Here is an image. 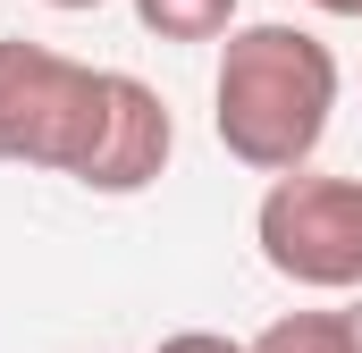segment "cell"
I'll return each mask as SVG.
<instances>
[{
    "label": "cell",
    "instance_id": "cell-1",
    "mask_svg": "<svg viewBox=\"0 0 362 353\" xmlns=\"http://www.w3.org/2000/svg\"><path fill=\"white\" fill-rule=\"evenodd\" d=\"M337 92H346V68L312 25H286V17L228 25L219 76H211V135L253 176L312 169V152L329 143Z\"/></svg>",
    "mask_w": 362,
    "mask_h": 353
},
{
    "label": "cell",
    "instance_id": "cell-2",
    "mask_svg": "<svg viewBox=\"0 0 362 353\" xmlns=\"http://www.w3.org/2000/svg\"><path fill=\"white\" fill-rule=\"evenodd\" d=\"M262 261L303 294H362V176L286 169L253 210Z\"/></svg>",
    "mask_w": 362,
    "mask_h": 353
},
{
    "label": "cell",
    "instance_id": "cell-3",
    "mask_svg": "<svg viewBox=\"0 0 362 353\" xmlns=\"http://www.w3.org/2000/svg\"><path fill=\"white\" fill-rule=\"evenodd\" d=\"M93 101H101V68L8 34L0 42V160L8 169H51L68 176L85 152Z\"/></svg>",
    "mask_w": 362,
    "mask_h": 353
},
{
    "label": "cell",
    "instance_id": "cell-4",
    "mask_svg": "<svg viewBox=\"0 0 362 353\" xmlns=\"http://www.w3.org/2000/svg\"><path fill=\"white\" fill-rule=\"evenodd\" d=\"M169 152H177L169 101L144 76H127V68H101V101H93V126H85V152H76L68 185L127 202V193H144V185L169 176Z\"/></svg>",
    "mask_w": 362,
    "mask_h": 353
},
{
    "label": "cell",
    "instance_id": "cell-5",
    "mask_svg": "<svg viewBox=\"0 0 362 353\" xmlns=\"http://www.w3.org/2000/svg\"><path fill=\"white\" fill-rule=\"evenodd\" d=\"M245 0H135V25L160 42H219Z\"/></svg>",
    "mask_w": 362,
    "mask_h": 353
},
{
    "label": "cell",
    "instance_id": "cell-6",
    "mask_svg": "<svg viewBox=\"0 0 362 353\" xmlns=\"http://www.w3.org/2000/svg\"><path fill=\"white\" fill-rule=\"evenodd\" d=\"M245 353H354L346 303H337V311H278V320H270Z\"/></svg>",
    "mask_w": 362,
    "mask_h": 353
},
{
    "label": "cell",
    "instance_id": "cell-7",
    "mask_svg": "<svg viewBox=\"0 0 362 353\" xmlns=\"http://www.w3.org/2000/svg\"><path fill=\"white\" fill-rule=\"evenodd\" d=\"M152 353H245L236 337H219V328H177V337H160Z\"/></svg>",
    "mask_w": 362,
    "mask_h": 353
},
{
    "label": "cell",
    "instance_id": "cell-8",
    "mask_svg": "<svg viewBox=\"0 0 362 353\" xmlns=\"http://www.w3.org/2000/svg\"><path fill=\"white\" fill-rule=\"evenodd\" d=\"M320 17H362V0H312Z\"/></svg>",
    "mask_w": 362,
    "mask_h": 353
},
{
    "label": "cell",
    "instance_id": "cell-9",
    "mask_svg": "<svg viewBox=\"0 0 362 353\" xmlns=\"http://www.w3.org/2000/svg\"><path fill=\"white\" fill-rule=\"evenodd\" d=\"M59 17H85V8H110V0H51Z\"/></svg>",
    "mask_w": 362,
    "mask_h": 353
},
{
    "label": "cell",
    "instance_id": "cell-10",
    "mask_svg": "<svg viewBox=\"0 0 362 353\" xmlns=\"http://www.w3.org/2000/svg\"><path fill=\"white\" fill-rule=\"evenodd\" d=\"M346 328H354V353H362V294L346 303Z\"/></svg>",
    "mask_w": 362,
    "mask_h": 353
}]
</instances>
